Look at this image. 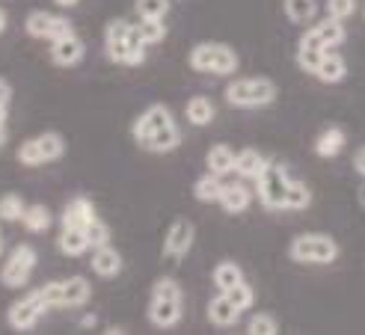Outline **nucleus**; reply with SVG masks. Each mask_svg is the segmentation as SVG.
<instances>
[{
    "label": "nucleus",
    "mask_w": 365,
    "mask_h": 335,
    "mask_svg": "<svg viewBox=\"0 0 365 335\" xmlns=\"http://www.w3.org/2000/svg\"><path fill=\"white\" fill-rule=\"evenodd\" d=\"M131 137L143 152L152 155H170L181 145V128L167 104H149L131 125Z\"/></svg>",
    "instance_id": "1"
},
{
    "label": "nucleus",
    "mask_w": 365,
    "mask_h": 335,
    "mask_svg": "<svg viewBox=\"0 0 365 335\" xmlns=\"http://www.w3.org/2000/svg\"><path fill=\"white\" fill-rule=\"evenodd\" d=\"M104 53L107 60L122 68H137L145 60V42L140 39V30L131 21L110 18L104 27Z\"/></svg>",
    "instance_id": "2"
},
{
    "label": "nucleus",
    "mask_w": 365,
    "mask_h": 335,
    "mask_svg": "<svg viewBox=\"0 0 365 335\" xmlns=\"http://www.w3.org/2000/svg\"><path fill=\"white\" fill-rule=\"evenodd\" d=\"M185 314V291L175 279L160 276L149 291V324L155 329H173Z\"/></svg>",
    "instance_id": "3"
},
{
    "label": "nucleus",
    "mask_w": 365,
    "mask_h": 335,
    "mask_svg": "<svg viewBox=\"0 0 365 335\" xmlns=\"http://www.w3.org/2000/svg\"><path fill=\"white\" fill-rule=\"evenodd\" d=\"M190 68L202 74H217V78H229L238 71V53L232 45L223 42H199L190 51Z\"/></svg>",
    "instance_id": "4"
},
{
    "label": "nucleus",
    "mask_w": 365,
    "mask_h": 335,
    "mask_svg": "<svg viewBox=\"0 0 365 335\" xmlns=\"http://www.w3.org/2000/svg\"><path fill=\"white\" fill-rule=\"evenodd\" d=\"M42 294L51 309H81L93 300V282L83 276L53 279V282L42 285Z\"/></svg>",
    "instance_id": "5"
},
{
    "label": "nucleus",
    "mask_w": 365,
    "mask_h": 335,
    "mask_svg": "<svg viewBox=\"0 0 365 335\" xmlns=\"http://www.w3.org/2000/svg\"><path fill=\"white\" fill-rule=\"evenodd\" d=\"M63 155H66L63 134L45 131V134H36V137H30V140H24L21 145H18L15 160L21 163V166H30V170H36V166H45V163L60 160Z\"/></svg>",
    "instance_id": "6"
},
{
    "label": "nucleus",
    "mask_w": 365,
    "mask_h": 335,
    "mask_svg": "<svg viewBox=\"0 0 365 335\" xmlns=\"http://www.w3.org/2000/svg\"><path fill=\"white\" fill-rule=\"evenodd\" d=\"M277 92L270 78H238L226 86V101L232 107H264L277 101Z\"/></svg>",
    "instance_id": "7"
},
{
    "label": "nucleus",
    "mask_w": 365,
    "mask_h": 335,
    "mask_svg": "<svg viewBox=\"0 0 365 335\" xmlns=\"http://www.w3.org/2000/svg\"><path fill=\"white\" fill-rule=\"evenodd\" d=\"M288 255L297 264H333L339 258V244L330 234H297L291 240Z\"/></svg>",
    "instance_id": "8"
},
{
    "label": "nucleus",
    "mask_w": 365,
    "mask_h": 335,
    "mask_svg": "<svg viewBox=\"0 0 365 335\" xmlns=\"http://www.w3.org/2000/svg\"><path fill=\"white\" fill-rule=\"evenodd\" d=\"M288 172L282 170V163L267 160L264 172L255 178V196L267 211H285V196H288Z\"/></svg>",
    "instance_id": "9"
},
{
    "label": "nucleus",
    "mask_w": 365,
    "mask_h": 335,
    "mask_svg": "<svg viewBox=\"0 0 365 335\" xmlns=\"http://www.w3.org/2000/svg\"><path fill=\"white\" fill-rule=\"evenodd\" d=\"M45 311H51L48 300H45V294L42 288H36L24 297H18V300L9 306L6 311V324L12 332H30L36 324H39L45 318Z\"/></svg>",
    "instance_id": "10"
},
{
    "label": "nucleus",
    "mask_w": 365,
    "mask_h": 335,
    "mask_svg": "<svg viewBox=\"0 0 365 335\" xmlns=\"http://www.w3.org/2000/svg\"><path fill=\"white\" fill-rule=\"evenodd\" d=\"M36 264H39V255H36V249L27 247V244H18V247H12L9 255H6L4 270H0V282H4V288H9V291L27 288Z\"/></svg>",
    "instance_id": "11"
},
{
    "label": "nucleus",
    "mask_w": 365,
    "mask_h": 335,
    "mask_svg": "<svg viewBox=\"0 0 365 335\" xmlns=\"http://www.w3.org/2000/svg\"><path fill=\"white\" fill-rule=\"evenodd\" d=\"M24 30H27V36H33V39L53 42V39H63V36L75 33V24H71L66 15H53L48 9H33L24 18Z\"/></svg>",
    "instance_id": "12"
},
{
    "label": "nucleus",
    "mask_w": 365,
    "mask_h": 335,
    "mask_svg": "<svg viewBox=\"0 0 365 335\" xmlns=\"http://www.w3.org/2000/svg\"><path fill=\"white\" fill-rule=\"evenodd\" d=\"M193 240H196V229L187 217H175L170 222L167 234H163V247H160V255L167 258V262H181L190 249H193Z\"/></svg>",
    "instance_id": "13"
},
{
    "label": "nucleus",
    "mask_w": 365,
    "mask_h": 335,
    "mask_svg": "<svg viewBox=\"0 0 365 335\" xmlns=\"http://www.w3.org/2000/svg\"><path fill=\"white\" fill-rule=\"evenodd\" d=\"M96 220H98V211H96L93 199H89V196H75V199L66 202L63 217H60V226L63 229H81V232H86Z\"/></svg>",
    "instance_id": "14"
},
{
    "label": "nucleus",
    "mask_w": 365,
    "mask_h": 335,
    "mask_svg": "<svg viewBox=\"0 0 365 335\" xmlns=\"http://www.w3.org/2000/svg\"><path fill=\"white\" fill-rule=\"evenodd\" d=\"M86 57V45L78 33H68L63 39H53L51 42V63L60 66V68H75L78 63H83Z\"/></svg>",
    "instance_id": "15"
},
{
    "label": "nucleus",
    "mask_w": 365,
    "mask_h": 335,
    "mask_svg": "<svg viewBox=\"0 0 365 335\" xmlns=\"http://www.w3.org/2000/svg\"><path fill=\"white\" fill-rule=\"evenodd\" d=\"M344 27L339 18H327V21H318L312 24V30L303 33V39L300 45H315V48H339L344 42Z\"/></svg>",
    "instance_id": "16"
},
{
    "label": "nucleus",
    "mask_w": 365,
    "mask_h": 335,
    "mask_svg": "<svg viewBox=\"0 0 365 335\" xmlns=\"http://www.w3.org/2000/svg\"><path fill=\"white\" fill-rule=\"evenodd\" d=\"M125 267V258L113 244H101L93 249V258H89V270H93L98 279H116Z\"/></svg>",
    "instance_id": "17"
},
{
    "label": "nucleus",
    "mask_w": 365,
    "mask_h": 335,
    "mask_svg": "<svg viewBox=\"0 0 365 335\" xmlns=\"http://www.w3.org/2000/svg\"><path fill=\"white\" fill-rule=\"evenodd\" d=\"M57 249L68 258H81L86 252H93V240H89V234L81 229H63L57 237Z\"/></svg>",
    "instance_id": "18"
},
{
    "label": "nucleus",
    "mask_w": 365,
    "mask_h": 335,
    "mask_svg": "<svg viewBox=\"0 0 365 335\" xmlns=\"http://www.w3.org/2000/svg\"><path fill=\"white\" fill-rule=\"evenodd\" d=\"M238 318H241V309L235 306L223 291L217 294V297H211V303H208V321L214 326H232Z\"/></svg>",
    "instance_id": "19"
},
{
    "label": "nucleus",
    "mask_w": 365,
    "mask_h": 335,
    "mask_svg": "<svg viewBox=\"0 0 365 335\" xmlns=\"http://www.w3.org/2000/svg\"><path fill=\"white\" fill-rule=\"evenodd\" d=\"M235 163H238V152L235 148H229V145H211L208 148V155H205V166H208V172H214V175H229V172H235Z\"/></svg>",
    "instance_id": "20"
},
{
    "label": "nucleus",
    "mask_w": 365,
    "mask_h": 335,
    "mask_svg": "<svg viewBox=\"0 0 365 335\" xmlns=\"http://www.w3.org/2000/svg\"><path fill=\"white\" fill-rule=\"evenodd\" d=\"M250 202H252V193H250V187H244L241 181L226 184L223 193H220V208L226 214H244L250 208Z\"/></svg>",
    "instance_id": "21"
},
{
    "label": "nucleus",
    "mask_w": 365,
    "mask_h": 335,
    "mask_svg": "<svg viewBox=\"0 0 365 335\" xmlns=\"http://www.w3.org/2000/svg\"><path fill=\"white\" fill-rule=\"evenodd\" d=\"M344 74H348V63H344V57L336 48H330L324 53L321 66L315 68V78L324 83H339V81H344Z\"/></svg>",
    "instance_id": "22"
},
{
    "label": "nucleus",
    "mask_w": 365,
    "mask_h": 335,
    "mask_svg": "<svg viewBox=\"0 0 365 335\" xmlns=\"http://www.w3.org/2000/svg\"><path fill=\"white\" fill-rule=\"evenodd\" d=\"M185 116H187V122H190L193 128H208V125L214 122V116H217V110H214L211 98L193 96V98L185 104Z\"/></svg>",
    "instance_id": "23"
},
{
    "label": "nucleus",
    "mask_w": 365,
    "mask_h": 335,
    "mask_svg": "<svg viewBox=\"0 0 365 335\" xmlns=\"http://www.w3.org/2000/svg\"><path fill=\"white\" fill-rule=\"evenodd\" d=\"M264 166H267V160H264V155L259 152V148H244V152H238L235 172H238L241 178H247V181H255L264 172Z\"/></svg>",
    "instance_id": "24"
},
{
    "label": "nucleus",
    "mask_w": 365,
    "mask_h": 335,
    "mask_svg": "<svg viewBox=\"0 0 365 335\" xmlns=\"http://www.w3.org/2000/svg\"><path fill=\"white\" fill-rule=\"evenodd\" d=\"M226 184L220 181V175L214 172H205L193 181V199L196 202H220V193H223Z\"/></svg>",
    "instance_id": "25"
},
{
    "label": "nucleus",
    "mask_w": 365,
    "mask_h": 335,
    "mask_svg": "<svg viewBox=\"0 0 365 335\" xmlns=\"http://www.w3.org/2000/svg\"><path fill=\"white\" fill-rule=\"evenodd\" d=\"M21 222H24V229H27L30 234H42V232L51 229L53 217H51V211H48V205L36 202V205H27V211H24Z\"/></svg>",
    "instance_id": "26"
},
{
    "label": "nucleus",
    "mask_w": 365,
    "mask_h": 335,
    "mask_svg": "<svg viewBox=\"0 0 365 335\" xmlns=\"http://www.w3.org/2000/svg\"><path fill=\"white\" fill-rule=\"evenodd\" d=\"M282 9L291 24H309L318 15V0H282Z\"/></svg>",
    "instance_id": "27"
},
{
    "label": "nucleus",
    "mask_w": 365,
    "mask_h": 335,
    "mask_svg": "<svg viewBox=\"0 0 365 335\" xmlns=\"http://www.w3.org/2000/svg\"><path fill=\"white\" fill-rule=\"evenodd\" d=\"M344 148V131L341 128H327L321 131V137L315 140V155L318 158H336Z\"/></svg>",
    "instance_id": "28"
},
{
    "label": "nucleus",
    "mask_w": 365,
    "mask_h": 335,
    "mask_svg": "<svg viewBox=\"0 0 365 335\" xmlns=\"http://www.w3.org/2000/svg\"><path fill=\"white\" fill-rule=\"evenodd\" d=\"M211 279H214L217 291H229V288H235L238 282H244V270L235 264V262H220V264L214 267Z\"/></svg>",
    "instance_id": "29"
},
{
    "label": "nucleus",
    "mask_w": 365,
    "mask_h": 335,
    "mask_svg": "<svg viewBox=\"0 0 365 335\" xmlns=\"http://www.w3.org/2000/svg\"><path fill=\"white\" fill-rule=\"evenodd\" d=\"M137 30H140V39L145 42V48L160 45L167 39V21H163V18H140Z\"/></svg>",
    "instance_id": "30"
},
{
    "label": "nucleus",
    "mask_w": 365,
    "mask_h": 335,
    "mask_svg": "<svg viewBox=\"0 0 365 335\" xmlns=\"http://www.w3.org/2000/svg\"><path fill=\"white\" fill-rule=\"evenodd\" d=\"M312 205V190L303 181H288V196H285V211H306Z\"/></svg>",
    "instance_id": "31"
},
{
    "label": "nucleus",
    "mask_w": 365,
    "mask_h": 335,
    "mask_svg": "<svg viewBox=\"0 0 365 335\" xmlns=\"http://www.w3.org/2000/svg\"><path fill=\"white\" fill-rule=\"evenodd\" d=\"M24 211H27V205L18 193H4L0 196V220L4 222H21Z\"/></svg>",
    "instance_id": "32"
},
{
    "label": "nucleus",
    "mask_w": 365,
    "mask_h": 335,
    "mask_svg": "<svg viewBox=\"0 0 365 335\" xmlns=\"http://www.w3.org/2000/svg\"><path fill=\"white\" fill-rule=\"evenodd\" d=\"M330 51V48H315V45H297V66L309 74H315V68L321 66L324 60V53Z\"/></svg>",
    "instance_id": "33"
},
{
    "label": "nucleus",
    "mask_w": 365,
    "mask_h": 335,
    "mask_svg": "<svg viewBox=\"0 0 365 335\" xmlns=\"http://www.w3.org/2000/svg\"><path fill=\"white\" fill-rule=\"evenodd\" d=\"M137 18H167L170 0H134Z\"/></svg>",
    "instance_id": "34"
},
{
    "label": "nucleus",
    "mask_w": 365,
    "mask_h": 335,
    "mask_svg": "<svg viewBox=\"0 0 365 335\" xmlns=\"http://www.w3.org/2000/svg\"><path fill=\"white\" fill-rule=\"evenodd\" d=\"M247 332H250V335H277V332H279V324H277V318H273V314L259 311V314H252V318H250Z\"/></svg>",
    "instance_id": "35"
},
{
    "label": "nucleus",
    "mask_w": 365,
    "mask_h": 335,
    "mask_svg": "<svg viewBox=\"0 0 365 335\" xmlns=\"http://www.w3.org/2000/svg\"><path fill=\"white\" fill-rule=\"evenodd\" d=\"M223 294H226L229 300H232L235 306H238L241 311H247V309L252 306V300H255V291H252L247 282H238L235 288H229V291H223Z\"/></svg>",
    "instance_id": "36"
},
{
    "label": "nucleus",
    "mask_w": 365,
    "mask_h": 335,
    "mask_svg": "<svg viewBox=\"0 0 365 335\" xmlns=\"http://www.w3.org/2000/svg\"><path fill=\"white\" fill-rule=\"evenodd\" d=\"M354 12H356V0H327V15L330 18L344 21V18H351Z\"/></svg>",
    "instance_id": "37"
},
{
    "label": "nucleus",
    "mask_w": 365,
    "mask_h": 335,
    "mask_svg": "<svg viewBox=\"0 0 365 335\" xmlns=\"http://www.w3.org/2000/svg\"><path fill=\"white\" fill-rule=\"evenodd\" d=\"M12 83L6 81V78H0V110H9V104H12Z\"/></svg>",
    "instance_id": "38"
},
{
    "label": "nucleus",
    "mask_w": 365,
    "mask_h": 335,
    "mask_svg": "<svg viewBox=\"0 0 365 335\" xmlns=\"http://www.w3.org/2000/svg\"><path fill=\"white\" fill-rule=\"evenodd\" d=\"M6 119H9V110H0V148H4V145H6V140H9Z\"/></svg>",
    "instance_id": "39"
},
{
    "label": "nucleus",
    "mask_w": 365,
    "mask_h": 335,
    "mask_svg": "<svg viewBox=\"0 0 365 335\" xmlns=\"http://www.w3.org/2000/svg\"><path fill=\"white\" fill-rule=\"evenodd\" d=\"M354 166H356V172H359V175H365V148H362V152L356 155V160H354Z\"/></svg>",
    "instance_id": "40"
},
{
    "label": "nucleus",
    "mask_w": 365,
    "mask_h": 335,
    "mask_svg": "<svg viewBox=\"0 0 365 335\" xmlns=\"http://www.w3.org/2000/svg\"><path fill=\"white\" fill-rule=\"evenodd\" d=\"M53 4H57L60 9H75V6L81 4V0H53Z\"/></svg>",
    "instance_id": "41"
},
{
    "label": "nucleus",
    "mask_w": 365,
    "mask_h": 335,
    "mask_svg": "<svg viewBox=\"0 0 365 335\" xmlns=\"http://www.w3.org/2000/svg\"><path fill=\"white\" fill-rule=\"evenodd\" d=\"M6 27H9V15L4 12V6H0V33H4Z\"/></svg>",
    "instance_id": "42"
},
{
    "label": "nucleus",
    "mask_w": 365,
    "mask_h": 335,
    "mask_svg": "<svg viewBox=\"0 0 365 335\" xmlns=\"http://www.w3.org/2000/svg\"><path fill=\"white\" fill-rule=\"evenodd\" d=\"M104 332H107V335H119V332H128V329H125V326H116V324H113V326H107Z\"/></svg>",
    "instance_id": "43"
},
{
    "label": "nucleus",
    "mask_w": 365,
    "mask_h": 335,
    "mask_svg": "<svg viewBox=\"0 0 365 335\" xmlns=\"http://www.w3.org/2000/svg\"><path fill=\"white\" fill-rule=\"evenodd\" d=\"M0 255H4V232H0Z\"/></svg>",
    "instance_id": "44"
},
{
    "label": "nucleus",
    "mask_w": 365,
    "mask_h": 335,
    "mask_svg": "<svg viewBox=\"0 0 365 335\" xmlns=\"http://www.w3.org/2000/svg\"><path fill=\"white\" fill-rule=\"evenodd\" d=\"M362 15H365V9H362Z\"/></svg>",
    "instance_id": "45"
}]
</instances>
